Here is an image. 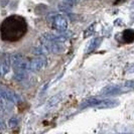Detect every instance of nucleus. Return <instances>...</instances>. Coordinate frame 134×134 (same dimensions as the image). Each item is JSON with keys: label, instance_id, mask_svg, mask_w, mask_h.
<instances>
[{"label": "nucleus", "instance_id": "obj_14", "mask_svg": "<svg viewBox=\"0 0 134 134\" xmlns=\"http://www.w3.org/2000/svg\"><path fill=\"white\" fill-rule=\"evenodd\" d=\"M2 109H3V100H2V98L0 97V112L2 111Z\"/></svg>", "mask_w": 134, "mask_h": 134}, {"label": "nucleus", "instance_id": "obj_2", "mask_svg": "<svg viewBox=\"0 0 134 134\" xmlns=\"http://www.w3.org/2000/svg\"><path fill=\"white\" fill-rule=\"evenodd\" d=\"M119 105V100L117 99H98V98H90L85 100L81 107H94L97 109H109L114 108Z\"/></svg>", "mask_w": 134, "mask_h": 134}, {"label": "nucleus", "instance_id": "obj_8", "mask_svg": "<svg viewBox=\"0 0 134 134\" xmlns=\"http://www.w3.org/2000/svg\"><path fill=\"white\" fill-rule=\"evenodd\" d=\"M9 65H10V57L8 54H6L5 60L0 64V75L4 76V75H6L8 73V71H9Z\"/></svg>", "mask_w": 134, "mask_h": 134}, {"label": "nucleus", "instance_id": "obj_5", "mask_svg": "<svg viewBox=\"0 0 134 134\" xmlns=\"http://www.w3.org/2000/svg\"><path fill=\"white\" fill-rule=\"evenodd\" d=\"M127 91L129 90L128 88H124L122 89L121 86H117V85H111V86H106L105 88L102 89L101 93L103 95H115V94H119V93H122L124 91Z\"/></svg>", "mask_w": 134, "mask_h": 134}, {"label": "nucleus", "instance_id": "obj_9", "mask_svg": "<svg viewBox=\"0 0 134 134\" xmlns=\"http://www.w3.org/2000/svg\"><path fill=\"white\" fill-rule=\"evenodd\" d=\"M63 100V95L62 94H57L54 95V97H52L49 100L47 101V108H54L55 107L60 101Z\"/></svg>", "mask_w": 134, "mask_h": 134}, {"label": "nucleus", "instance_id": "obj_13", "mask_svg": "<svg viewBox=\"0 0 134 134\" xmlns=\"http://www.w3.org/2000/svg\"><path fill=\"white\" fill-rule=\"evenodd\" d=\"M4 127H5V123H4V121L0 118V130H1V129H3Z\"/></svg>", "mask_w": 134, "mask_h": 134}, {"label": "nucleus", "instance_id": "obj_6", "mask_svg": "<svg viewBox=\"0 0 134 134\" xmlns=\"http://www.w3.org/2000/svg\"><path fill=\"white\" fill-rule=\"evenodd\" d=\"M0 97L10 101V102H14V103L18 102V96L13 92L6 90V89H0Z\"/></svg>", "mask_w": 134, "mask_h": 134}, {"label": "nucleus", "instance_id": "obj_15", "mask_svg": "<svg viewBox=\"0 0 134 134\" xmlns=\"http://www.w3.org/2000/svg\"><path fill=\"white\" fill-rule=\"evenodd\" d=\"M76 1H77V0H68V2H69V3H75Z\"/></svg>", "mask_w": 134, "mask_h": 134}, {"label": "nucleus", "instance_id": "obj_12", "mask_svg": "<svg viewBox=\"0 0 134 134\" xmlns=\"http://www.w3.org/2000/svg\"><path fill=\"white\" fill-rule=\"evenodd\" d=\"M94 28H95V24H91V25L85 30V32H84V37L91 36V35L93 34V32H94Z\"/></svg>", "mask_w": 134, "mask_h": 134}, {"label": "nucleus", "instance_id": "obj_7", "mask_svg": "<svg viewBox=\"0 0 134 134\" xmlns=\"http://www.w3.org/2000/svg\"><path fill=\"white\" fill-rule=\"evenodd\" d=\"M101 42H102V37H100V36L94 37L93 40H92L90 42H89V43H88L86 53H87V54H90V53L94 52L95 49H96V48H97V47L101 44Z\"/></svg>", "mask_w": 134, "mask_h": 134}, {"label": "nucleus", "instance_id": "obj_10", "mask_svg": "<svg viewBox=\"0 0 134 134\" xmlns=\"http://www.w3.org/2000/svg\"><path fill=\"white\" fill-rule=\"evenodd\" d=\"M133 31L132 29H126L124 32H123V37H124V40L126 42H131L133 40Z\"/></svg>", "mask_w": 134, "mask_h": 134}, {"label": "nucleus", "instance_id": "obj_3", "mask_svg": "<svg viewBox=\"0 0 134 134\" xmlns=\"http://www.w3.org/2000/svg\"><path fill=\"white\" fill-rule=\"evenodd\" d=\"M47 66V58L43 55H40L29 60L28 63V70L30 72H40Z\"/></svg>", "mask_w": 134, "mask_h": 134}, {"label": "nucleus", "instance_id": "obj_11", "mask_svg": "<svg viewBox=\"0 0 134 134\" xmlns=\"http://www.w3.org/2000/svg\"><path fill=\"white\" fill-rule=\"evenodd\" d=\"M18 123H19V119L16 116H14V117H11V118L8 119V121H7V126L9 128H14L18 125Z\"/></svg>", "mask_w": 134, "mask_h": 134}, {"label": "nucleus", "instance_id": "obj_1", "mask_svg": "<svg viewBox=\"0 0 134 134\" xmlns=\"http://www.w3.org/2000/svg\"><path fill=\"white\" fill-rule=\"evenodd\" d=\"M26 22L20 16H9L1 25V35L3 40L16 41L20 40L26 32Z\"/></svg>", "mask_w": 134, "mask_h": 134}, {"label": "nucleus", "instance_id": "obj_4", "mask_svg": "<svg viewBox=\"0 0 134 134\" xmlns=\"http://www.w3.org/2000/svg\"><path fill=\"white\" fill-rule=\"evenodd\" d=\"M53 27L58 31H66L68 28V19L62 14H55L52 20Z\"/></svg>", "mask_w": 134, "mask_h": 134}]
</instances>
